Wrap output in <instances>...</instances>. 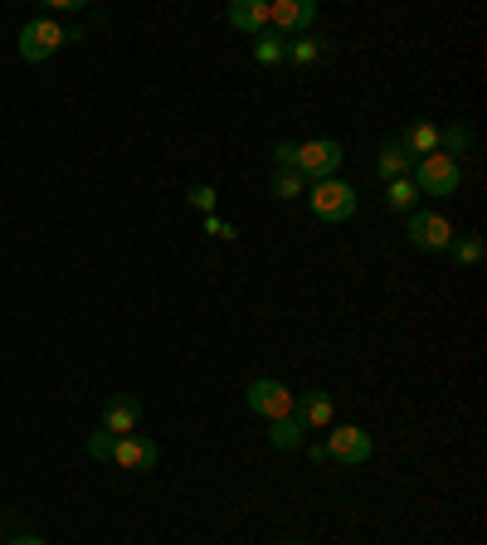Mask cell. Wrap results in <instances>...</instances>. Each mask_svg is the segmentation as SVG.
<instances>
[{
    "instance_id": "6da1fadb",
    "label": "cell",
    "mask_w": 487,
    "mask_h": 545,
    "mask_svg": "<svg viewBox=\"0 0 487 545\" xmlns=\"http://www.w3.org/2000/svg\"><path fill=\"white\" fill-rule=\"evenodd\" d=\"M307 205H312V215L322 219V224H346V219L361 210V195H356V185L351 181H317L307 190Z\"/></svg>"
},
{
    "instance_id": "7a4b0ae2",
    "label": "cell",
    "mask_w": 487,
    "mask_h": 545,
    "mask_svg": "<svg viewBox=\"0 0 487 545\" xmlns=\"http://www.w3.org/2000/svg\"><path fill=\"white\" fill-rule=\"evenodd\" d=\"M341 161H346V146L337 137H317V142H302L293 151V171H298L302 181H332L341 171Z\"/></svg>"
},
{
    "instance_id": "3957f363",
    "label": "cell",
    "mask_w": 487,
    "mask_h": 545,
    "mask_svg": "<svg viewBox=\"0 0 487 545\" xmlns=\"http://www.w3.org/2000/svg\"><path fill=\"white\" fill-rule=\"evenodd\" d=\"M410 181H414V190H424V195H458V185H463V161H453L444 151L419 156Z\"/></svg>"
},
{
    "instance_id": "277c9868",
    "label": "cell",
    "mask_w": 487,
    "mask_h": 545,
    "mask_svg": "<svg viewBox=\"0 0 487 545\" xmlns=\"http://www.w3.org/2000/svg\"><path fill=\"white\" fill-rule=\"evenodd\" d=\"M371 453H375V438L361 424H332L327 429V458L341 463V468H361V463H371Z\"/></svg>"
},
{
    "instance_id": "5b68a950",
    "label": "cell",
    "mask_w": 487,
    "mask_h": 545,
    "mask_svg": "<svg viewBox=\"0 0 487 545\" xmlns=\"http://www.w3.org/2000/svg\"><path fill=\"white\" fill-rule=\"evenodd\" d=\"M69 44V30L54 20V15H44V20H30L25 30H20V59L25 64H44L49 54H59Z\"/></svg>"
},
{
    "instance_id": "8992f818",
    "label": "cell",
    "mask_w": 487,
    "mask_h": 545,
    "mask_svg": "<svg viewBox=\"0 0 487 545\" xmlns=\"http://www.w3.org/2000/svg\"><path fill=\"white\" fill-rule=\"evenodd\" d=\"M405 239H410L414 249H424V254H449V244L458 234H453V224L444 215H434V210H410Z\"/></svg>"
},
{
    "instance_id": "52a82bcc",
    "label": "cell",
    "mask_w": 487,
    "mask_h": 545,
    "mask_svg": "<svg viewBox=\"0 0 487 545\" xmlns=\"http://www.w3.org/2000/svg\"><path fill=\"white\" fill-rule=\"evenodd\" d=\"M244 400H249V409L259 414V419H288L293 414V404H298V395L283 385V380H273V375H259L249 390H244Z\"/></svg>"
},
{
    "instance_id": "ba28073f",
    "label": "cell",
    "mask_w": 487,
    "mask_h": 545,
    "mask_svg": "<svg viewBox=\"0 0 487 545\" xmlns=\"http://www.w3.org/2000/svg\"><path fill=\"white\" fill-rule=\"evenodd\" d=\"M312 25H317V5L312 0H273L268 5V30H278V35L298 39Z\"/></svg>"
},
{
    "instance_id": "9c48e42d",
    "label": "cell",
    "mask_w": 487,
    "mask_h": 545,
    "mask_svg": "<svg viewBox=\"0 0 487 545\" xmlns=\"http://www.w3.org/2000/svg\"><path fill=\"white\" fill-rule=\"evenodd\" d=\"M156 458H161V448L151 443V438H113V463L117 468H127V473H151L156 468Z\"/></svg>"
},
{
    "instance_id": "30bf717a",
    "label": "cell",
    "mask_w": 487,
    "mask_h": 545,
    "mask_svg": "<svg viewBox=\"0 0 487 545\" xmlns=\"http://www.w3.org/2000/svg\"><path fill=\"white\" fill-rule=\"evenodd\" d=\"M137 424H142V400L137 395H113V400L103 404V429L113 438H127V434H137Z\"/></svg>"
},
{
    "instance_id": "8fae6325",
    "label": "cell",
    "mask_w": 487,
    "mask_h": 545,
    "mask_svg": "<svg viewBox=\"0 0 487 545\" xmlns=\"http://www.w3.org/2000/svg\"><path fill=\"white\" fill-rule=\"evenodd\" d=\"M302 429H332L337 424V404L327 390H302V404H293Z\"/></svg>"
},
{
    "instance_id": "7c38bea8",
    "label": "cell",
    "mask_w": 487,
    "mask_h": 545,
    "mask_svg": "<svg viewBox=\"0 0 487 545\" xmlns=\"http://www.w3.org/2000/svg\"><path fill=\"white\" fill-rule=\"evenodd\" d=\"M225 20L239 30V35H254V39L268 35V0H234Z\"/></svg>"
},
{
    "instance_id": "4fadbf2b",
    "label": "cell",
    "mask_w": 487,
    "mask_h": 545,
    "mask_svg": "<svg viewBox=\"0 0 487 545\" xmlns=\"http://www.w3.org/2000/svg\"><path fill=\"white\" fill-rule=\"evenodd\" d=\"M327 54H332V39H322V35L283 39V59H288V64H298V69L317 64V59H327Z\"/></svg>"
},
{
    "instance_id": "5bb4252c",
    "label": "cell",
    "mask_w": 487,
    "mask_h": 545,
    "mask_svg": "<svg viewBox=\"0 0 487 545\" xmlns=\"http://www.w3.org/2000/svg\"><path fill=\"white\" fill-rule=\"evenodd\" d=\"M375 176H380L385 185H390V181H405V176H414V156L400 142L380 146V156H375Z\"/></svg>"
},
{
    "instance_id": "9a60e30c",
    "label": "cell",
    "mask_w": 487,
    "mask_h": 545,
    "mask_svg": "<svg viewBox=\"0 0 487 545\" xmlns=\"http://www.w3.org/2000/svg\"><path fill=\"white\" fill-rule=\"evenodd\" d=\"M400 146L410 151L414 161H419V156H434V151H439V127H434V122H414L410 132L400 137Z\"/></svg>"
},
{
    "instance_id": "2e32d148",
    "label": "cell",
    "mask_w": 487,
    "mask_h": 545,
    "mask_svg": "<svg viewBox=\"0 0 487 545\" xmlns=\"http://www.w3.org/2000/svg\"><path fill=\"white\" fill-rule=\"evenodd\" d=\"M439 151H444V156H453V161H458V156H468V151H473V127H468V122L439 127Z\"/></svg>"
},
{
    "instance_id": "e0dca14e",
    "label": "cell",
    "mask_w": 487,
    "mask_h": 545,
    "mask_svg": "<svg viewBox=\"0 0 487 545\" xmlns=\"http://www.w3.org/2000/svg\"><path fill=\"white\" fill-rule=\"evenodd\" d=\"M449 254H453V263H458V268H478V263H483V254H487V244L478 239V234H463V239H453V244H449Z\"/></svg>"
},
{
    "instance_id": "ac0fdd59",
    "label": "cell",
    "mask_w": 487,
    "mask_h": 545,
    "mask_svg": "<svg viewBox=\"0 0 487 545\" xmlns=\"http://www.w3.org/2000/svg\"><path fill=\"white\" fill-rule=\"evenodd\" d=\"M385 205H390V210H400V215H410L414 205H419V190H414L410 176H405V181H390V185H385Z\"/></svg>"
},
{
    "instance_id": "d6986e66",
    "label": "cell",
    "mask_w": 487,
    "mask_h": 545,
    "mask_svg": "<svg viewBox=\"0 0 487 545\" xmlns=\"http://www.w3.org/2000/svg\"><path fill=\"white\" fill-rule=\"evenodd\" d=\"M268 443H273V448H298V443H302L298 414H288V419H273V429H268Z\"/></svg>"
},
{
    "instance_id": "ffe728a7",
    "label": "cell",
    "mask_w": 487,
    "mask_h": 545,
    "mask_svg": "<svg viewBox=\"0 0 487 545\" xmlns=\"http://www.w3.org/2000/svg\"><path fill=\"white\" fill-rule=\"evenodd\" d=\"M302 176L298 171H273V181H268V195H273V200H298L302 195Z\"/></svg>"
},
{
    "instance_id": "44dd1931",
    "label": "cell",
    "mask_w": 487,
    "mask_h": 545,
    "mask_svg": "<svg viewBox=\"0 0 487 545\" xmlns=\"http://www.w3.org/2000/svg\"><path fill=\"white\" fill-rule=\"evenodd\" d=\"M254 59H259L263 69H273V64H283V39L273 35V30H268V35H259V39H254Z\"/></svg>"
},
{
    "instance_id": "7402d4cb",
    "label": "cell",
    "mask_w": 487,
    "mask_h": 545,
    "mask_svg": "<svg viewBox=\"0 0 487 545\" xmlns=\"http://www.w3.org/2000/svg\"><path fill=\"white\" fill-rule=\"evenodd\" d=\"M88 458L113 463V434H108V429H93V434H88Z\"/></svg>"
},
{
    "instance_id": "603a6c76",
    "label": "cell",
    "mask_w": 487,
    "mask_h": 545,
    "mask_svg": "<svg viewBox=\"0 0 487 545\" xmlns=\"http://www.w3.org/2000/svg\"><path fill=\"white\" fill-rule=\"evenodd\" d=\"M215 185H190L186 190V205H195V210H205V215H215Z\"/></svg>"
},
{
    "instance_id": "cb8c5ba5",
    "label": "cell",
    "mask_w": 487,
    "mask_h": 545,
    "mask_svg": "<svg viewBox=\"0 0 487 545\" xmlns=\"http://www.w3.org/2000/svg\"><path fill=\"white\" fill-rule=\"evenodd\" d=\"M205 234H215V239H239V229H234V224H229V219H220V215H210L205 219Z\"/></svg>"
},
{
    "instance_id": "d4e9b609",
    "label": "cell",
    "mask_w": 487,
    "mask_h": 545,
    "mask_svg": "<svg viewBox=\"0 0 487 545\" xmlns=\"http://www.w3.org/2000/svg\"><path fill=\"white\" fill-rule=\"evenodd\" d=\"M307 458H312V463H332V458H327V443H312V448H307Z\"/></svg>"
},
{
    "instance_id": "484cf974",
    "label": "cell",
    "mask_w": 487,
    "mask_h": 545,
    "mask_svg": "<svg viewBox=\"0 0 487 545\" xmlns=\"http://www.w3.org/2000/svg\"><path fill=\"white\" fill-rule=\"evenodd\" d=\"M10 545H49V541H44V536H15Z\"/></svg>"
},
{
    "instance_id": "4316f807",
    "label": "cell",
    "mask_w": 487,
    "mask_h": 545,
    "mask_svg": "<svg viewBox=\"0 0 487 545\" xmlns=\"http://www.w3.org/2000/svg\"><path fill=\"white\" fill-rule=\"evenodd\" d=\"M283 545H302V541H283Z\"/></svg>"
}]
</instances>
